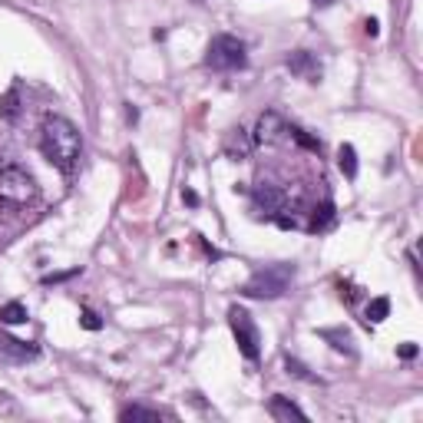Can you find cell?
I'll return each mask as SVG.
<instances>
[{"mask_svg":"<svg viewBox=\"0 0 423 423\" xmlns=\"http://www.w3.org/2000/svg\"><path fill=\"white\" fill-rule=\"evenodd\" d=\"M281 202H285V196H281L274 185H258V189H255V205H258V209H265L268 215L281 212Z\"/></svg>","mask_w":423,"mask_h":423,"instance_id":"30bf717a","label":"cell"},{"mask_svg":"<svg viewBox=\"0 0 423 423\" xmlns=\"http://www.w3.org/2000/svg\"><path fill=\"white\" fill-rule=\"evenodd\" d=\"M387 314H391V301L387 298H374V301L367 304V321L370 324H380Z\"/></svg>","mask_w":423,"mask_h":423,"instance_id":"9a60e30c","label":"cell"},{"mask_svg":"<svg viewBox=\"0 0 423 423\" xmlns=\"http://www.w3.org/2000/svg\"><path fill=\"white\" fill-rule=\"evenodd\" d=\"M182 202H185L189 209H196V205H198V196L192 192V189H182Z\"/></svg>","mask_w":423,"mask_h":423,"instance_id":"7402d4cb","label":"cell"},{"mask_svg":"<svg viewBox=\"0 0 423 423\" xmlns=\"http://www.w3.org/2000/svg\"><path fill=\"white\" fill-rule=\"evenodd\" d=\"M331 3H337V0H314V7H331Z\"/></svg>","mask_w":423,"mask_h":423,"instance_id":"603a6c76","label":"cell"},{"mask_svg":"<svg viewBox=\"0 0 423 423\" xmlns=\"http://www.w3.org/2000/svg\"><path fill=\"white\" fill-rule=\"evenodd\" d=\"M40 152L46 156L50 166H57L60 172L73 176L79 166V156H83V139L70 120L63 116H50L40 129Z\"/></svg>","mask_w":423,"mask_h":423,"instance_id":"6da1fadb","label":"cell"},{"mask_svg":"<svg viewBox=\"0 0 423 423\" xmlns=\"http://www.w3.org/2000/svg\"><path fill=\"white\" fill-rule=\"evenodd\" d=\"M321 337H324V341H331L334 350L354 354V337H350V331H344V328H328V331H321Z\"/></svg>","mask_w":423,"mask_h":423,"instance_id":"8fae6325","label":"cell"},{"mask_svg":"<svg viewBox=\"0 0 423 423\" xmlns=\"http://www.w3.org/2000/svg\"><path fill=\"white\" fill-rule=\"evenodd\" d=\"M337 169H341L348 179H354V176H357V152H354V146H348V142L337 149Z\"/></svg>","mask_w":423,"mask_h":423,"instance_id":"7c38bea8","label":"cell"},{"mask_svg":"<svg viewBox=\"0 0 423 423\" xmlns=\"http://www.w3.org/2000/svg\"><path fill=\"white\" fill-rule=\"evenodd\" d=\"M79 324H83L86 331H100V328H103V317L96 314V311H83V314H79Z\"/></svg>","mask_w":423,"mask_h":423,"instance_id":"e0dca14e","label":"cell"},{"mask_svg":"<svg viewBox=\"0 0 423 423\" xmlns=\"http://www.w3.org/2000/svg\"><path fill=\"white\" fill-rule=\"evenodd\" d=\"M0 321H3V324H24V321H27V308L20 301H7L0 308Z\"/></svg>","mask_w":423,"mask_h":423,"instance_id":"5bb4252c","label":"cell"},{"mask_svg":"<svg viewBox=\"0 0 423 423\" xmlns=\"http://www.w3.org/2000/svg\"><path fill=\"white\" fill-rule=\"evenodd\" d=\"M0 354H3V357H14V361H30V357H37V348H33L30 341L0 337Z\"/></svg>","mask_w":423,"mask_h":423,"instance_id":"9c48e42d","label":"cell"},{"mask_svg":"<svg viewBox=\"0 0 423 423\" xmlns=\"http://www.w3.org/2000/svg\"><path fill=\"white\" fill-rule=\"evenodd\" d=\"M17 113V93H10L7 100H3V116H14Z\"/></svg>","mask_w":423,"mask_h":423,"instance_id":"ffe728a7","label":"cell"},{"mask_svg":"<svg viewBox=\"0 0 423 423\" xmlns=\"http://www.w3.org/2000/svg\"><path fill=\"white\" fill-rule=\"evenodd\" d=\"M288 70L294 76H301V79H308V83H317V79H321V63H317L308 50L291 53V57H288Z\"/></svg>","mask_w":423,"mask_h":423,"instance_id":"8992f818","label":"cell"},{"mask_svg":"<svg viewBox=\"0 0 423 423\" xmlns=\"http://www.w3.org/2000/svg\"><path fill=\"white\" fill-rule=\"evenodd\" d=\"M268 413H272L274 420H281V423L308 420V417H304V410L298 407V404H291L288 397H272V400H268Z\"/></svg>","mask_w":423,"mask_h":423,"instance_id":"ba28073f","label":"cell"},{"mask_svg":"<svg viewBox=\"0 0 423 423\" xmlns=\"http://www.w3.org/2000/svg\"><path fill=\"white\" fill-rule=\"evenodd\" d=\"M159 417H162L159 410H146V407H126L120 413L122 423H126V420H159Z\"/></svg>","mask_w":423,"mask_h":423,"instance_id":"2e32d148","label":"cell"},{"mask_svg":"<svg viewBox=\"0 0 423 423\" xmlns=\"http://www.w3.org/2000/svg\"><path fill=\"white\" fill-rule=\"evenodd\" d=\"M397 354H400V357H404V361H410V357H417V344H400V348H397Z\"/></svg>","mask_w":423,"mask_h":423,"instance_id":"d6986e66","label":"cell"},{"mask_svg":"<svg viewBox=\"0 0 423 423\" xmlns=\"http://www.w3.org/2000/svg\"><path fill=\"white\" fill-rule=\"evenodd\" d=\"M248 63V53H245V44L232 33H218L212 37L209 50H205V66L212 70H242Z\"/></svg>","mask_w":423,"mask_h":423,"instance_id":"277c9868","label":"cell"},{"mask_svg":"<svg viewBox=\"0 0 423 423\" xmlns=\"http://www.w3.org/2000/svg\"><path fill=\"white\" fill-rule=\"evenodd\" d=\"M291 278H294L291 265H268V268H261V272H255L248 278L242 294H248V298H278V294L288 291Z\"/></svg>","mask_w":423,"mask_h":423,"instance_id":"7a4b0ae2","label":"cell"},{"mask_svg":"<svg viewBox=\"0 0 423 423\" xmlns=\"http://www.w3.org/2000/svg\"><path fill=\"white\" fill-rule=\"evenodd\" d=\"M281 133H288V122L281 120V116H278V113H265V116H261V120H258V142H268V146H272V142H278V139H281Z\"/></svg>","mask_w":423,"mask_h":423,"instance_id":"52a82bcc","label":"cell"},{"mask_svg":"<svg viewBox=\"0 0 423 423\" xmlns=\"http://www.w3.org/2000/svg\"><path fill=\"white\" fill-rule=\"evenodd\" d=\"M37 179H33L27 169L20 166H7L0 169V202H7V205H27L37 198Z\"/></svg>","mask_w":423,"mask_h":423,"instance_id":"3957f363","label":"cell"},{"mask_svg":"<svg viewBox=\"0 0 423 423\" xmlns=\"http://www.w3.org/2000/svg\"><path fill=\"white\" fill-rule=\"evenodd\" d=\"M364 33H367V37H377L380 33V24L374 20V17H370V20H364Z\"/></svg>","mask_w":423,"mask_h":423,"instance_id":"44dd1931","label":"cell"},{"mask_svg":"<svg viewBox=\"0 0 423 423\" xmlns=\"http://www.w3.org/2000/svg\"><path fill=\"white\" fill-rule=\"evenodd\" d=\"M225 152H232V156H248V136H245V129H228Z\"/></svg>","mask_w":423,"mask_h":423,"instance_id":"4fadbf2b","label":"cell"},{"mask_svg":"<svg viewBox=\"0 0 423 423\" xmlns=\"http://www.w3.org/2000/svg\"><path fill=\"white\" fill-rule=\"evenodd\" d=\"M285 367H288V374H294V377H304V380H308V370H304V364L285 357Z\"/></svg>","mask_w":423,"mask_h":423,"instance_id":"ac0fdd59","label":"cell"},{"mask_svg":"<svg viewBox=\"0 0 423 423\" xmlns=\"http://www.w3.org/2000/svg\"><path fill=\"white\" fill-rule=\"evenodd\" d=\"M228 324H232V334H235V344H238V350H242V357H248V361H258V344H261V337H258V328L255 321H252V314L245 311V308H228Z\"/></svg>","mask_w":423,"mask_h":423,"instance_id":"5b68a950","label":"cell"}]
</instances>
